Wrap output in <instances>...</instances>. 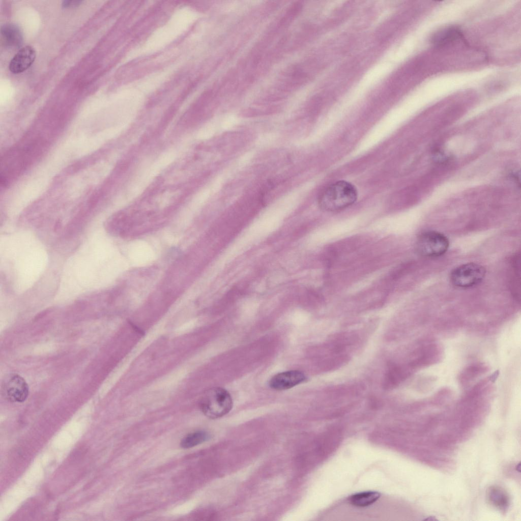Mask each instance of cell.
<instances>
[{"instance_id": "obj_1", "label": "cell", "mask_w": 521, "mask_h": 521, "mask_svg": "<svg viewBox=\"0 0 521 521\" xmlns=\"http://www.w3.org/2000/svg\"><path fill=\"white\" fill-rule=\"evenodd\" d=\"M357 197V189L352 184L345 181H339L323 191L319 198V204L324 211H338L353 205Z\"/></svg>"}, {"instance_id": "obj_2", "label": "cell", "mask_w": 521, "mask_h": 521, "mask_svg": "<svg viewBox=\"0 0 521 521\" xmlns=\"http://www.w3.org/2000/svg\"><path fill=\"white\" fill-rule=\"evenodd\" d=\"M200 406L208 417L215 419L227 414L233 407V400L228 392L220 387H214L203 394Z\"/></svg>"}, {"instance_id": "obj_3", "label": "cell", "mask_w": 521, "mask_h": 521, "mask_svg": "<svg viewBox=\"0 0 521 521\" xmlns=\"http://www.w3.org/2000/svg\"><path fill=\"white\" fill-rule=\"evenodd\" d=\"M449 244L448 239L443 234L435 231H427L418 237L416 248L422 256L437 257L447 251Z\"/></svg>"}, {"instance_id": "obj_4", "label": "cell", "mask_w": 521, "mask_h": 521, "mask_svg": "<svg viewBox=\"0 0 521 521\" xmlns=\"http://www.w3.org/2000/svg\"><path fill=\"white\" fill-rule=\"evenodd\" d=\"M485 269L474 263L461 265L454 269L450 274L452 283L460 287H469L479 283L485 275Z\"/></svg>"}, {"instance_id": "obj_5", "label": "cell", "mask_w": 521, "mask_h": 521, "mask_svg": "<svg viewBox=\"0 0 521 521\" xmlns=\"http://www.w3.org/2000/svg\"><path fill=\"white\" fill-rule=\"evenodd\" d=\"M4 396L12 402H22L28 397L29 389L25 380L17 374L7 378L2 385Z\"/></svg>"}, {"instance_id": "obj_6", "label": "cell", "mask_w": 521, "mask_h": 521, "mask_svg": "<svg viewBox=\"0 0 521 521\" xmlns=\"http://www.w3.org/2000/svg\"><path fill=\"white\" fill-rule=\"evenodd\" d=\"M306 380L303 372L299 370H290L274 375L269 381L270 387L276 390L290 389Z\"/></svg>"}, {"instance_id": "obj_7", "label": "cell", "mask_w": 521, "mask_h": 521, "mask_svg": "<svg viewBox=\"0 0 521 521\" xmlns=\"http://www.w3.org/2000/svg\"><path fill=\"white\" fill-rule=\"evenodd\" d=\"M35 58L36 51L33 47L25 46L21 48L11 60L9 70L14 74L23 72L32 65Z\"/></svg>"}, {"instance_id": "obj_8", "label": "cell", "mask_w": 521, "mask_h": 521, "mask_svg": "<svg viewBox=\"0 0 521 521\" xmlns=\"http://www.w3.org/2000/svg\"><path fill=\"white\" fill-rule=\"evenodd\" d=\"M463 38L461 30L455 26L445 27L436 32L431 37V43L435 46L446 45Z\"/></svg>"}, {"instance_id": "obj_9", "label": "cell", "mask_w": 521, "mask_h": 521, "mask_svg": "<svg viewBox=\"0 0 521 521\" xmlns=\"http://www.w3.org/2000/svg\"><path fill=\"white\" fill-rule=\"evenodd\" d=\"M1 35L4 44L8 47H19L23 42L22 32L16 24L6 23L1 28Z\"/></svg>"}, {"instance_id": "obj_10", "label": "cell", "mask_w": 521, "mask_h": 521, "mask_svg": "<svg viewBox=\"0 0 521 521\" xmlns=\"http://www.w3.org/2000/svg\"><path fill=\"white\" fill-rule=\"evenodd\" d=\"M380 494L377 491H365L351 496L349 502L353 506L363 507L369 506L375 502L380 497Z\"/></svg>"}, {"instance_id": "obj_11", "label": "cell", "mask_w": 521, "mask_h": 521, "mask_svg": "<svg viewBox=\"0 0 521 521\" xmlns=\"http://www.w3.org/2000/svg\"><path fill=\"white\" fill-rule=\"evenodd\" d=\"M208 432L204 430H198L189 433L181 441V447L185 449L194 447L210 439Z\"/></svg>"}, {"instance_id": "obj_12", "label": "cell", "mask_w": 521, "mask_h": 521, "mask_svg": "<svg viewBox=\"0 0 521 521\" xmlns=\"http://www.w3.org/2000/svg\"><path fill=\"white\" fill-rule=\"evenodd\" d=\"M403 371L400 367L391 366L387 371L383 381L385 389H390L396 386L404 377Z\"/></svg>"}, {"instance_id": "obj_13", "label": "cell", "mask_w": 521, "mask_h": 521, "mask_svg": "<svg viewBox=\"0 0 521 521\" xmlns=\"http://www.w3.org/2000/svg\"><path fill=\"white\" fill-rule=\"evenodd\" d=\"M489 501L499 509H506L509 503L508 497L500 488L491 487L488 491Z\"/></svg>"}, {"instance_id": "obj_14", "label": "cell", "mask_w": 521, "mask_h": 521, "mask_svg": "<svg viewBox=\"0 0 521 521\" xmlns=\"http://www.w3.org/2000/svg\"><path fill=\"white\" fill-rule=\"evenodd\" d=\"M81 3H82L81 1H64L62 3V6L64 8L77 6Z\"/></svg>"}, {"instance_id": "obj_15", "label": "cell", "mask_w": 521, "mask_h": 521, "mask_svg": "<svg viewBox=\"0 0 521 521\" xmlns=\"http://www.w3.org/2000/svg\"><path fill=\"white\" fill-rule=\"evenodd\" d=\"M59 224H60V222H59V221H57V222H56L55 224V226H54V231H56V230H57V228H58V227H59Z\"/></svg>"}]
</instances>
